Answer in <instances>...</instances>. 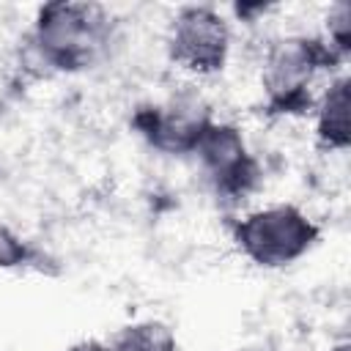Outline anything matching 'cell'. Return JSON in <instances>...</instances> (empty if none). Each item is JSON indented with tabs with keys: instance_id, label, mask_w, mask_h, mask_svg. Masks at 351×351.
<instances>
[{
	"instance_id": "10",
	"label": "cell",
	"mask_w": 351,
	"mask_h": 351,
	"mask_svg": "<svg viewBox=\"0 0 351 351\" xmlns=\"http://www.w3.org/2000/svg\"><path fill=\"white\" fill-rule=\"evenodd\" d=\"M66 351H110V348L101 346V343H96V340H85V343H77V346H71Z\"/></svg>"
},
{
	"instance_id": "2",
	"label": "cell",
	"mask_w": 351,
	"mask_h": 351,
	"mask_svg": "<svg viewBox=\"0 0 351 351\" xmlns=\"http://www.w3.org/2000/svg\"><path fill=\"white\" fill-rule=\"evenodd\" d=\"M318 239V225L291 203H271L250 211L233 228L239 252L261 269H285L296 263Z\"/></svg>"
},
{
	"instance_id": "4",
	"label": "cell",
	"mask_w": 351,
	"mask_h": 351,
	"mask_svg": "<svg viewBox=\"0 0 351 351\" xmlns=\"http://www.w3.org/2000/svg\"><path fill=\"white\" fill-rule=\"evenodd\" d=\"M335 58L326 41L307 36H282L269 44L261 66V88L274 107L302 104L315 74ZM310 101V96H307Z\"/></svg>"
},
{
	"instance_id": "3",
	"label": "cell",
	"mask_w": 351,
	"mask_h": 351,
	"mask_svg": "<svg viewBox=\"0 0 351 351\" xmlns=\"http://www.w3.org/2000/svg\"><path fill=\"white\" fill-rule=\"evenodd\" d=\"M167 58L189 77H214L230 55V25L211 5L181 8L167 27Z\"/></svg>"
},
{
	"instance_id": "7",
	"label": "cell",
	"mask_w": 351,
	"mask_h": 351,
	"mask_svg": "<svg viewBox=\"0 0 351 351\" xmlns=\"http://www.w3.org/2000/svg\"><path fill=\"white\" fill-rule=\"evenodd\" d=\"M348 77L329 80L326 90L315 101V137L329 151H343L348 134Z\"/></svg>"
},
{
	"instance_id": "6",
	"label": "cell",
	"mask_w": 351,
	"mask_h": 351,
	"mask_svg": "<svg viewBox=\"0 0 351 351\" xmlns=\"http://www.w3.org/2000/svg\"><path fill=\"white\" fill-rule=\"evenodd\" d=\"M208 123H211V115L203 96L195 90H181L148 112L145 134L162 151L192 154L195 143L200 140Z\"/></svg>"
},
{
	"instance_id": "11",
	"label": "cell",
	"mask_w": 351,
	"mask_h": 351,
	"mask_svg": "<svg viewBox=\"0 0 351 351\" xmlns=\"http://www.w3.org/2000/svg\"><path fill=\"white\" fill-rule=\"evenodd\" d=\"M326 351H351V346L343 340V343H335V346H332V348H326Z\"/></svg>"
},
{
	"instance_id": "1",
	"label": "cell",
	"mask_w": 351,
	"mask_h": 351,
	"mask_svg": "<svg viewBox=\"0 0 351 351\" xmlns=\"http://www.w3.org/2000/svg\"><path fill=\"white\" fill-rule=\"evenodd\" d=\"M112 41V16L96 3H47L30 30V49L55 71L90 69Z\"/></svg>"
},
{
	"instance_id": "8",
	"label": "cell",
	"mask_w": 351,
	"mask_h": 351,
	"mask_svg": "<svg viewBox=\"0 0 351 351\" xmlns=\"http://www.w3.org/2000/svg\"><path fill=\"white\" fill-rule=\"evenodd\" d=\"M107 348L110 351H176V337L167 326L156 321H145L123 329L115 337V343Z\"/></svg>"
},
{
	"instance_id": "9",
	"label": "cell",
	"mask_w": 351,
	"mask_h": 351,
	"mask_svg": "<svg viewBox=\"0 0 351 351\" xmlns=\"http://www.w3.org/2000/svg\"><path fill=\"white\" fill-rule=\"evenodd\" d=\"M27 258L25 252V244L22 239L0 219V269H14V266H22Z\"/></svg>"
},
{
	"instance_id": "5",
	"label": "cell",
	"mask_w": 351,
	"mask_h": 351,
	"mask_svg": "<svg viewBox=\"0 0 351 351\" xmlns=\"http://www.w3.org/2000/svg\"><path fill=\"white\" fill-rule=\"evenodd\" d=\"M203 176L222 195H241L252 181V159L244 137L230 123H208L192 148Z\"/></svg>"
}]
</instances>
